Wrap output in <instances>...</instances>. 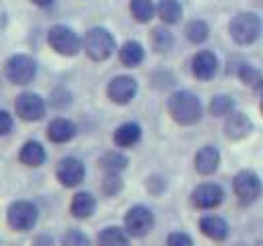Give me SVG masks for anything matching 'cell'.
I'll list each match as a JSON object with an SVG mask.
<instances>
[{"mask_svg": "<svg viewBox=\"0 0 263 246\" xmlns=\"http://www.w3.org/2000/svg\"><path fill=\"white\" fill-rule=\"evenodd\" d=\"M166 111L171 115V119L183 127L189 125H197L203 117V105L199 100V96L191 90H175L168 94L166 98Z\"/></svg>", "mask_w": 263, "mask_h": 246, "instance_id": "obj_1", "label": "cell"}, {"mask_svg": "<svg viewBox=\"0 0 263 246\" xmlns=\"http://www.w3.org/2000/svg\"><path fill=\"white\" fill-rule=\"evenodd\" d=\"M82 51L92 61H105L117 51V41L109 29L90 27L82 37Z\"/></svg>", "mask_w": 263, "mask_h": 246, "instance_id": "obj_2", "label": "cell"}, {"mask_svg": "<svg viewBox=\"0 0 263 246\" xmlns=\"http://www.w3.org/2000/svg\"><path fill=\"white\" fill-rule=\"evenodd\" d=\"M39 66L37 59L29 53H12L6 57L4 66H2V74L6 78V82L14 84V86H27L37 78Z\"/></svg>", "mask_w": 263, "mask_h": 246, "instance_id": "obj_3", "label": "cell"}, {"mask_svg": "<svg viewBox=\"0 0 263 246\" xmlns=\"http://www.w3.org/2000/svg\"><path fill=\"white\" fill-rule=\"evenodd\" d=\"M39 221V207L31 199H14L6 207V225L16 234L35 230Z\"/></svg>", "mask_w": 263, "mask_h": 246, "instance_id": "obj_4", "label": "cell"}, {"mask_svg": "<svg viewBox=\"0 0 263 246\" xmlns=\"http://www.w3.org/2000/svg\"><path fill=\"white\" fill-rule=\"evenodd\" d=\"M263 23L255 12H238L228 25V33L236 45H251L259 39Z\"/></svg>", "mask_w": 263, "mask_h": 246, "instance_id": "obj_5", "label": "cell"}, {"mask_svg": "<svg viewBox=\"0 0 263 246\" xmlns=\"http://www.w3.org/2000/svg\"><path fill=\"white\" fill-rule=\"evenodd\" d=\"M47 45L55 53H60L64 57H74V55H78L82 51L80 35L74 29H70L68 25H53V27H49V31H47Z\"/></svg>", "mask_w": 263, "mask_h": 246, "instance_id": "obj_6", "label": "cell"}, {"mask_svg": "<svg viewBox=\"0 0 263 246\" xmlns=\"http://www.w3.org/2000/svg\"><path fill=\"white\" fill-rule=\"evenodd\" d=\"M154 225H156V217H154V211L148 205L136 203L123 215V230L132 238H138V240L146 238L154 230Z\"/></svg>", "mask_w": 263, "mask_h": 246, "instance_id": "obj_7", "label": "cell"}, {"mask_svg": "<svg viewBox=\"0 0 263 246\" xmlns=\"http://www.w3.org/2000/svg\"><path fill=\"white\" fill-rule=\"evenodd\" d=\"M47 113V100L33 90H23L14 96V115L25 123H37Z\"/></svg>", "mask_w": 263, "mask_h": 246, "instance_id": "obj_8", "label": "cell"}, {"mask_svg": "<svg viewBox=\"0 0 263 246\" xmlns=\"http://www.w3.org/2000/svg\"><path fill=\"white\" fill-rule=\"evenodd\" d=\"M232 191L236 195L238 205L249 207V205H253L261 197L263 184H261V178H259L257 172L245 168V170H238L234 174V178H232Z\"/></svg>", "mask_w": 263, "mask_h": 246, "instance_id": "obj_9", "label": "cell"}, {"mask_svg": "<svg viewBox=\"0 0 263 246\" xmlns=\"http://www.w3.org/2000/svg\"><path fill=\"white\" fill-rule=\"evenodd\" d=\"M55 178L62 187L76 189L86 178V166L76 156H64V158H60V162L55 166Z\"/></svg>", "mask_w": 263, "mask_h": 246, "instance_id": "obj_10", "label": "cell"}, {"mask_svg": "<svg viewBox=\"0 0 263 246\" xmlns=\"http://www.w3.org/2000/svg\"><path fill=\"white\" fill-rule=\"evenodd\" d=\"M224 199H226V193L218 182H201L189 195L191 205L199 211H212V209L220 207L224 203Z\"/></svg>", "mask_w": 263, "mask_h": 246, "instance_id": "obj_11", "label": "cell"}, {"mask_svg": "<svg viewBox=\"0 0 263 246\" xmlns=\"http://www.w3.org/2000/svg\"><path fill=\"white\" fill-rule=\"evenodd\" d=\"M138 94V80L129 74L113 76L107 84V98L119 107L129 105Z\"/></svg>", "mask_w": 263, "mask_h": 246, "instance_id": "obj_12", "label": "cell"}, {"mask_svg": "<svg viewBox=\"0 0 263 246\" xmlns=\"http://www.w3.org/2000/svg\"><path fill=\"white\" fill-rule=\"evenodd\" d=\"M189 66H191L193 78H197L199 82H210V80H214V76L218 74V68H220L216 53L210 51V49H199L197 53H193Z\"/></svg>", "mask_w": 263, "mask_h": 246, "instance_id": "obj_13", "label": "cell"}, {"mask_svg": "<svg viewBox=\"0 0 263 246\" xmlns=\"http://www.w3.org/2000/svg\"><path fill=\"white\" fill-rule=\"evenodd\" d=\"M197 228H199V232H201L208 240L218 242V244H220V242H226L228 236H230V225H228V221H226L224 217H220V215H214V213L201 215L199 221H197Z\"/></svg>", "mask_w": 263, "mask_h": 246, "instance_id": "obj_14", "label": "cell"}, {"mask_svg": "<svg viewBox=\"0 0 263 246\" xmlns=\"http://www.w3.org/2000/svg\"><path fill=\"white\" fill-rule=\"evenodd\" d=\"M76 133H78V127H76V123L72 121V119H68V117H53L49 123H47V127H45V137L51 141V144H68V141H72L74 137H76Z\"/></svg>", "mask_w": 263, "mask_h": 246, "instance_id": "obj_15", "label": "cell"}, {"mask_svg": "<svg viewBox=\"0 0 263 246\" xmlns=\"http://www.w3.org/2000/svg\"><path fill=\"white\" fill-rule=\"evenodd\" d=\"M251 131H253V121L249 119L247 113L232 111L228 117H224V135H226L228 139L240 141V139H245Z\"/></svg>", "mask_w": 263, "mask_h": 246, "instance_id": "obj_16", "label": "cell"}, {"mask_svg": "<svg viewBox=\"0 0 263 246\" xmlns=\"http://www.w3.org/2000/svg\"><path fill=\"white\" fill-rule=\"evenodd\" d=\"M220 166V150L216 146H201L193 156V168L201 176H210Z\"/></svg>", "mask_w": 263, "mask_h": 246, "instance_id": "obj_17", "label": "cell"}, {"mask_svg": "<svg viewBox=\"0 0 263 246\" xmlns=\"http://www.w3.org/2000/svg\"><path fill=\"white\" fill-rule=\"evenodd\" d=\"M97 197L90 191H76L70 199V215L74 219H88L97 211Z\"/></svg>", "mask_w": 263, "mask_h": 246, "instance_id": "obj_18", "label": "cell"}, {"mask_svg": "<svg viewBox=\"0 0 263 246\" xmlns=\"http://www.w3.org/2000/svg\"><path fill=\"white\" fill-rule=\"evenodd\" d=\"M140 139H142V127L136 121H125V123L117 125L113 131V144L119 150L134 148L136 144H140Z\"/></svg>", "mask_w": 263, "mask_h": 246, "instance_id": "obj_19", "label": "cell"}, {"mask_svg": "<svg viewBox=\"0 0 263 246\" xmlns=\"http://www.w3.org/2000/svg\"><path fill=\"white\" fill-rule=\"evenodd\" d=\"M45 160H47V152H45L43 144L37 139H27L18 150V162L23 166L39 168L45 164Z\"/></svg>", "mask_w": 263, "mask_h": 246, "instance_id": "obj_20", "label": "cell"}, {"mask_svg": "<svg viewBox=\"0 0 263 246\" xmlns=\"http://www.w3.org/2000/svg\"><path fill=\"white\" fill-rule=\"evenodd\" d=\"M95 246H132V236L123 225H105L95 238Z\"/></svg>", "mask_w": 263, "mask_h": 246, "instance_id": "obj_21", "label": "cell"}, {"mask_svg": "<svg viewBox=\"0 0 263 246\" xmlns=\"http://www.w3.org/2000/svg\"><path fill=\"white\" fill-rule=\"evenodd\" d=\"M117 57H119L121 66H125V68H138L144 61V57H146V49H144V45L140 41L129 39V41H125L117 49Z\"/></svg>", "mask_w": 263, "mask_h": 246, "instance_id": "obj_22", "label": "cell"}, {"mask_svg": "<svg viewBox=\"0 0 263 246\" xmlns=\"http://www.w3.org/2000/svg\"><path fill=\"white\" fill-rule=\"evenodd\" d=\"M129 164V158L121 150H109L99 158V168L103 172H123Z\"/></svg>", "mask_w": 263, "mask_h": 246, "instance_id": "obj_23", "label": "cell"}, {"mask_svg": "<svg viewBox=\"0 0 263 246\" xmlns=\"http://www.w3.org/2000/svg\"><path fill=\"white\" fill-rule=\"evenodd\" d=\"M150 45L156 53H168L175 45V37L173 33L162 25V27H154L150 33Z\"/></svg>", "mask_w": 263, "mask_h": 246, "instance_id": "obj_24", "label": "cell"}, {"mask_svg": "<svg viewBox=\"0 0 263 246\" xmlns=\"http://www.w3.org/2000/svg\"><path fill=\"white\" fill-rule=\"evenodd\" d=\"M156 14L164 25H177L183 16V8L177 0H160L156 6Z\"/></svg>", "mask_w": 263, "mask_h": 246, "instance_id": "obj_25", "label": "cell"}, {"mask_svg": "<svg viewBox=\"0 0 263 246\" xmlns=\"http://www.w3.org/2000/svg\"><path fill=\"white\" fill-rule=\"evenodd\" d=\"M185 37H187L189 43L201 45V43L208 41V37H210V27H208V23L201 20V18L189 20V23L185 25Z\"/></svg>", "mask_w": 263, "mask_h": 246, "instance_id": "obj_26", "label": "cell"}, {"mask_svg": "<svg viewBox=\"0 0 263 246\" xmlns=\"http://www.w3.org/2000/svg\"><path fill=\"white\" fill-rule=\"evenodd\" d=\"M129 12L138 23H150L156 14V6L152 4V0H132Z\"/></svg>", "mask_w": 263, "mask_h": 246, "instance_id": "obj_27", "label": "cell"}, {"mask_svg": "<svg viewBox=\"0 0 263 246\" xmlns=\"http://www.w3.org/2000/svg\"><path fill=\"white\" fill-rule=\"evenodd\" d=\"M208 111H210L212 117H228V115L234 111V100H232V96H228V94H216V96L210 100Z\"/></svg>", "mask_w": 263, "mask_h": 246, "instance_id": "obj_28", "label": "cell"}, {"mask_svg": "<svg viewBox=\"0 0 263 246\" xmlns=\"http://www.w3.org/2000/svg\"><path fill=\"white\" fill-rule=\"evenodd\" d=\"M60 246H92V240L84 230L68 228L60 238Z\"/></svg>", "mask_w": 263, "mask_h": 246, "instance_id": "obj_29", "label": "cell"}, {"mask_svg": "<svg viewBox=\"0 0 263 246\" xmlns=\"http://www.w3.org/2000/svg\"><path fill=\"white\" fill-rule=\"evenodd\" d=\"M123 189V178L119 172H105L103 180H101V193L105 197H115L119 195Z\"/></svg>", "mask_w": 263, "mask_h": 246, "instance_id": "obj_30", "label": "cell"}, {"mask_svg": "<svg viewBox=\"0 0 263 246\" xmlns=\"http://www.w3.org/2000/svg\"><path fill=\"white\" fill-rule=\"evenodd\" d=\"M238 78L247 84V86H251V88H263V76H261V72H257L253 66H249V64H240V68H238Z\"/></svg>", "mask_w": 263, "mask_h": 246, "instance_id": "obj_31", "label": "cell"}, {"mask_svg": "<svg viewBox=\"0 0 263 246\" xmlns=\"http://www.w3.org/2000/svg\"><path fill=\"white\" fill-rule=\"evenodd\" d=\"M49 105H51L53 109H66V107H70V105H72V94H70V90L64 88V86L53 88L51 94H49Z\"/></svg>", "mask_w": 263, "mask_h": 246, "instance_id": "obj_32", "label": "cell"}, {"mask_svg": "<svg viewBox=\"0 0 263 246\" xmlns=\"http://www.w3.org/2000/svg\"><path fill=\"white\" fill-rule=\"evenodd\" d=\"M164 246H195V242H193V238H191L187 232L175 230V232L166 234V238H164Z\"/></svg>", "mask_w": 263, "mask_h": 246, "instance_id": "obj_33", "label": "cell"}, {"mask_svg": "<svg viewBox=\"0 0 263 246\" xmlns=\"http://www.w3.org/2000/svg\"><path fill=\"white\" fill-rule=\"evenodd\" d=\"M14 129V115L6 109H0V137L10 135Z\"/></svg>", "mask_w": 263, "mask_h": 246, "instance_id": "obj_34", "label": "cell"}, {"mask_svg": "<svg viewBox=\"0 0 263 246\" xmlns=\"http://www.w3.org/2000/svg\"><path fill=\"white\" fill-rule=\"evenodd\" d=\"M31 246H55V238L47 232H39V234L33 236Z\"/></svg>", "mask_w": 263, "mask_h": 246, "instance_id": "obj_35", "label": "cell"}, {"mask_svg": "<svg viewBox=\"0 0 263 246\" xmlns=\"http://www.w3.org/2000/svg\"><path fill=\"white\" fill-rule=\"evenodd\" d=\"M31 2H33L35 6H43V8H45V6H49L53 0H31Z\"/></svg>", "mask_w": 263, "mask_h": 246, "instance_id": "obj_36", "label": "cell"}, {"mask_svg": "<svg viewBox=\"0 0 263 246\" xmlns=\"http://www.w3.org/2000/svg\"><path fill=\"white\" fill-rule=\"evenodd\" d=\"M261 113H263V96H261Z\"/></svg>", "mask_w": 263, "mask_h": 246, "instance_id": "obj_37", "label": "cell"}]
</instances>
